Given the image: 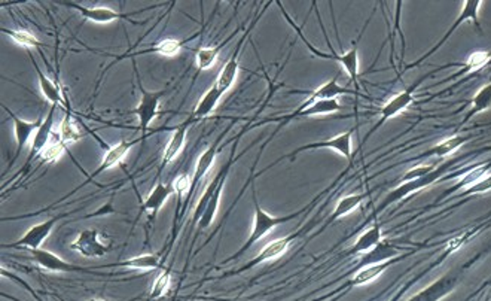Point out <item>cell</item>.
Masks as SVG:
<instances>
[{"mask_svg": "<svg viewBox=\"0 0 491 301\" xmlns=\"http://www.w3.org/2000/svg\"><path fill=\"white\" fill-rule=\"evenodd\" d=\"M225 44L219 45V47H203L197 51V56H195V64H197V68L200 69V70H207L210 69L213 64L216 63L218 60V56H219V51L220 48L223 47Z\"/></svg>", "mask_w": 491, "mask_h": 301, "instance_id": "obj_36", "label": "cell"}, {"mask_svg": "<svg viewBox=\"0 0 491 301\" xmlns=\"http://www.w3.org/2000/svg\"><path fill=\"white\" fill-rule=\"evenodd\" d=\"M433 168H435L433 166H417V167H414V168L408 170V172L402 176L401 182H408V180L418 179V178H421V176H426L428 173L432 172Z\"/></svg>", "mask_w": 491, "mask_h": 301, "instance_id": "obj_44", "label": "cell"}, {"mask_svg": "<svg viewBox=\"0 0 491 301\" xmlns=\"http://www.w3.org/2000/svg\"><path fill=\"white\" fill-rule=\"evenodd\" d=\"M139 80V78H137ZM139 88L142 91V99L139 106L135 109L137 118H139V125H140V132H142V137L146 139V133H148V128L152 124V121L158 116L159 113V104H161V99L164 96L166 91H148L144 90L140 80H139Z\"/></svg>", "mask_w": 491, "mask_h": 301, "instance_id": "obj_5", "label": "cell"}, {"mask_svg": "<svg viewBox=\"0 0 491 301\" xmlns=\"http://www.w3.org/2000/svg\"><path fill=\"white\" fill-rule=\"evenodd\" d=\"M342 106L341 103L337 99H328V100H318L316 103H313L311 106H309L307 109L304 111H298L295 109L294 112H290L289 115L277 118V121H282V125L287 124L290 120H294V118H301V116H317V115H328V113H334L337 111H341Z\"/></svg>", "mask_w": 491, "mask_h": 301, "instance_id": "obj_19", "label": "cell"}, {"mask_svg": "<svg viewBox=\"0 0 491 301\" xmlns=\"http://www.w3.org/2000/svg\"><path fill=\"white\" fill-rule=\"evenodd\" d=\"M161 264V259L155 254H143L139 257H132L130 259L121 261V263H116L113 266H121L127 269H135V270H155Z\"/></svg>", "mask_w": 491, "mask_h": 301, "instance_id": "obj_33", "label": "cell"}, {"mask_svg": "<svg viewBox=\"0 0 491 301\" xmlns=\"http://www.w3.org/2000/svg\"><path fill=\"white\" fill-rule=\"evenodd\" d=\"M182 47H183V41H179V39H164V41L158 42L156 45H154L148 49L136 52V56L152 54L154 52V54H159V56H164V57H175L179 54Z\"/></svg>", "mask_w": 491, "mask_h": 301, "instance_id": "obj_34", "label": "cell"}, {"mask_svg": "<svg viewBox=\"0 0 491 301\" xmlns=\"http://www.w3.org/2000/svg\"><path fill=\"white\" fill-rule=\"evenodd\" d=\"M487 170H488V166H480V167H476L473 170H471V172L468 175H464L460 180H459V184L453 188V190H461L464 191L466 188L472 187L473 184H476L478 180L483 179L485 175H487Z\"/></svg>", "mask_w": 491, "mask_h": 301, "instance_id": "obj_40", "label": "cell"}, {"mask_svg": "<svg viewBox=\"0 0 491 301\" xmlns=\"http://www.w3.org/2000/svg\"><path fill=\"white\" fill-rule=\"evenodd\" d=\"M381 242V228L378 224H374L373 227H369L363 234L359 235V239L354 242V245L347 251L349 255H361V254H366L371 250H374V247Z\"/></svg>", "mask_w": 491, "mask_h": 301, "instance_id": "obj_23", "label": "cell"}, {"mask_svg": "<svg viewBox=\"0 0 491 301\" xmlns=\"http://www.w3.org/2000/svg\"><path fill=\"white\" fill-rule=\"evenodd\" d=\"M225 180H227V178H225L220 182V185L216 188L213 195H211L210 200L207 202V204L204 207V211H203L200 219H198V228H200V230L209 228L211 226V222L215 221L216 214H218V209H219V203H220V197H222V190L225 187Z\"/></svg>", "mask_w": 491, "mask_h": 301, "instance_id": "obj_31", "label": "cell"}, {"mask_svg": "<svg viewBox=\"0 0 491 301\" xmlns=\"http://www.w3.org/2000/svg\"><path fill=\"white\" fill-rule=\"evenodd\" d=\"M491 190V175H485L483 179H480L473 184L472 187L466 188L464 191H461L464 195H471V194H484L487 191Z\"/></svg>", "mask_w": 491, "mask_h": 301, "instance_id": "obj_42", "label": "cell"}, {"mask_svg": "<svg viewBox=\"0 0 491 301\" xmlns=\"http://www.w3.org/2000/svg\"><path fill=\"white\" fill-rule=\"evenodd\" d=\"M392 301H397V297H394V298H393V300H392Z\"/></svg>", "mask_w": 491, "mask_h": 301, "instance_id": "obj_46", "label": "cell"}, {"mask_svg": "<svg viewBox=\"0 0 491 301\" xmlns=\"http://www.w3.org/2000/svg\"><path fill=\"white\" fill-rule=\"evenodd\" d=\"M228 132V128L225 130V132L213 142L211 145L200 155V159H198L197 161V166H195V172H194V176H192V190L200 184V182L204 179V176L210 172V168L211 166H213L215 160H216V155L218 152L222 149L220 147V140L223 137V135H227Z\"/></svg>", "mask_w": 491, "mask_h": 301, "instance_id": "obj_20", "label": "cell"}, {"mask_svg": "<svg viewBox=\"0 0 491 301\" xmlns=\"http://www.w3.org/2000/svg\"><path fill=\"white\" fill-rule=\"evenodd\" d=\"M88 301H104V300H101V298H91V300H88Z\"/></svg>", "mask_w": 491, "mask_h": 301, "instance_id": "obj_45", "label": "cell"}, {"mask_svg": "<svg viewBox=\"0 0 491 301\" xmlns=\"http://www.w3.org/2000/svg\"><path fill=\"white\" fill-rule=\"evenodd\" d=\"M454 164V161H448L447 164L441 166V167H437V168H433L430 173H428L426 176H421L418 179H414V180H408V182H401V185L399 187H396L394 190H392L389 194H387V197L383 200V203L380 204L378 207V212L384 211V209L389 207L390 204L396 203V202H399L405 197H408L409 194H414L423 188H426L432 184H435L436 180H440L447 172H448V168Z\"/></svg>", "mask_w": 491, "mask_h": 301, "instance_id": "obj_3", "label": "cell"}, {"mask_svg": "<svg viewBox=\"0 0 491 301\" xmlns=\"http://www.w3.org/2000/svg\"><path fill=\"white\" fill-rule=\"evenodd\" d=\"M173 192V184H161V182H158L154 190L149 192L148 199L143 202L142 212H152V219H155L159 209L164 206V203Z\"/></svg>", "mask_w": 491, "mask_h": 301, "instance_id": "obj_21", "label": "cell"}, {"mask_svg": "<svg viewBox=\"0 0 491 301\" xmlns=\"http://www.w3.org/2000/svg\"><path fill=\"white\" fill-rule=\"evenodd\" d=\"M171 285V274L170 270H164L159 276L155 279L152 288H151V294H149V301L161 298L163 295H166L170 290Z\"/></svg>", "mask_w": 491, "mask_h": 301, "instance_id": "obj_39", "label": "cell"}, {"mask_svg": "<svg viewBox=\"0 0 491 301\" xmlns=\"http://www.w3.org/2000/svg\"><path fill=\"white\" fill-rule=\"evenodd\" d=\"M254 203H255V216H254V227H251V231L249 234V238L246 240V243L240 247L235 252V255L230 257L223 261V264L225 263H230V261L232 259H237L238 257H242L246 251H249L251 246H254L256 242H259L263 235H267L273 228L278 227V226H282L285 224V222H289L292 219H295L297 216L302 215L304 212V209H301V211H297L294 214H290V215H285V216H273L270 214H267L263 211V209L261 207L259 202H258V197H256V192L254 190Z\"/></svg>", "mask_w": 491, "mask_h": 301, "instance_id": "obj_1", "label": "cell"}, {"mask_svg": "<svg viewBox=\"0 0 491 301\" xmlns=\"http://www.w3.org/2000/svg\"><path fill=\"white\" fill-rule=\"evenodd\" d=\"M255 23H256V21H255ZM255 23H254V25H251V27L246 32V35L240 39V41H238V44L235 45V49H234V52H232L231 59L228 60L227 64H225L223 69H222V72H220L219 76H218L216 82H215V85L222 91L223 94L227 93V91H228V90L234 85V82H235V78H237V75H238V56H240V51H242V47H243L244 37H247L249 33H250V30L255 27Z\"/></svg>", "mask_w": 491, "mask_h": 301, "instance_id": "obj_16", "label": "cell"}, {"mask_svg": "<svg viewBox=\"0 0 491 301\" xmlns=\"http://www.w3.org/2000/svg\"><path fill=\"white\" fill-rule=\"evenodd\" d=\"M490 108H491V82L487 84V85H484V87L473 96L472 104H471V109H469L468 115L464 116L463 124H464V123H468V120H471V118H473L475 115L488 111Z\"/></svg>", "mask_w": 491, "mask_h": 301, "instance_id": "obj_32", "label": "cell"}, {"mask_svg": "<svg viewBox=\"0 0 491 301\" xmlns=\"http://www.w3.org/2000/svg\"><path fill=\"white\" fill-rule=\"evenodd\" d=\"M2 33L8 35L12 41H14L15 44L24 47V48H42V42L39 41V39L32 35L30 32L27 30H9V29H2Z\"/></svg>", "mask_w": 491, "mask_h": 301, "instance_id": "obj_37", "label": "cell"}, {"mask_svg": "<svg viewBox=\"0 0 491 301\" xmlns=\"http://www.w3.org/2000/svg\"><path fill=\"white\" fill-rule=\"evenodd\" d=\"M66 148L68 145L60 139L58 133H52L51 140L48 142V145L44 148L41 155L37 156L39 164H54L57 163L61 156L66 154Z\"/></svg>", "mask_w": 491, "mask_h": 301, "instance_id": "obj_28", "label": "cell"}, {"mask_svg": "<svg viewBox=\"0 0 491 301\" xmlns=\"http://www.w3.org/2000/svg\"><path fill=\"white\" fill-rule=\"evenodd\" d=\"M399 254V247L393 246L392 243H386V242H380L374 250H371L369 252L363 254V257L359 259V267H368V266H374V264H380V263H386L390 258L396 257Z\"/></svg>", "mask_w": 491, "mask_h": 301, "instance_id": "obj_22", "label": "cell"}, {"mask_svg": "<svg viewBox=\"0 0 491 301\" xmlns=\"http://www.w3.org/2000/svg\"><path fill=\"white\" fill-rule=\"evenodd\" d=\"M195 123L194 118H188L187 121H185L183 124H180L178 128H175V132H173V136H171V139L168 140L167 143V147L163 152V163H161V168H164L168 163L173 161L176 156L182 152L183 147H185V142H187V136H188V130L189 127Z\"/></svg>", "mask_w": 491, "mask_h": 301, "instance_id": "obj_18", "label": "cell"}, {"mask_svg": "<svg viewBox=\"0 0 491 301\" xmlns=\"http://www.w3.org/2000/svg\"><path fill=\"white\" fill-rule=\"evenodd\" d=\"M56 109H57V104H52V108L49 109L48 115L45 116V120L42 123V125L39 127V130L36 132L33 140H32V149H30V154L27 156V161H25L24 167L21 170H25L27 168V166L32 164V161L35 159H37L39 155H41V152L44 151V148L48 145V142L51 140V136H52V125H54V115H56Z\"/></svg>", "mask_w": 491, "mask_h": 301, "instance_id": "obj_14", "label": "cell"}, {"mask_svg": "<svg viewBox=\"0 0 491 301\" xmlns=\"http://www.w3.org/2000/svg\"><path fill=\"white\" fill-rule=\"evenodd\" d=\"M173 191L178 194L179 206H180V199L183 197V195L192 192V178L188 173H180L173 180Z\"/></svg>", "mask_w": 491, "mask_h": 301, "instance_id": "obj_41", "label": "cell"}, {"mask_svg": "<svg viewBox=\"0 0 491 301\" xmlns=\"http://www.w3.org/2000/svg\"><path fill=\"white\" fill-rule=\"evenodd\" d=\"M473 233H475V231H463V233L454 235L453 239H449L448 243H447V245H448V252H453V251L460 250V247L472 238V234H473Z\"/></svg>", "mask_w": 491, "mask_h": 301, "instance_id": "obj_43", "label": "cell"}, {"mask_svg": "<svg viewBox=\"0 0 491 301\" xmlns=\"http://www.w3.org/2000/svg\"><path fill=\"white\" fill-rule=\"evenodd\" d=\"M142 140H144L142 136H140L139 139H135V140H121L119 143H116V145H113L112 148H109L108 152H106V155H104V159H103L101 164L94 170V172L91 173V176H88V179H87L85 184H82L81 187H77L76 190H81L84 185H87V184H89V182H92V179L97 178V176L101 175L103 172H106V170H109V168L118 166L121 161H124V159L127 156L128 151H130L132 147H135L136 143H139V142H142Z\"/></svg>", "mask_w": 491, "mask_h": 301, "instance_id": "obj_11", "label": "cell"}, {"mask_svg": "<svg viewBox=\"0 0 491 301\" xmlns=\"http://www.w3.org/2000/svg\"><path fill=\"white\" fill-rule=\"evenodd\" d=\"M278 6L282 8L285 18L289 21V24H290V25H294V29L297 30V33H298V35H299V37L302 39V42H305V45H307V47H309V49L311 51V54H313V56H317V57H321V59H326V60H335V61L341 63V64H342V68L346 69V72L349 73L352 82L354 84L356 91H359V51H357L356 44H354V48H352L350 51H347L346 54H341V56H338L337 52L334 51V48H332V47H330V51H332V52H330V54H325V52H322V51H318L317 48H314V47H313V45H311L309 41H307V39H305V36L301 33L299 27H298V25L294 23V20H290V18H289V16L286 14V11H285V9H283V6L280 5V2H278ZM359 93H361V91H359Z\"/></svg>", "mask_w": 491, "mask_h": 301, "instance_id": "obj_2", "label": "cell"}, {"mask_svg": "<svg viewBox=\"0 0 491 301\" xmlns=\"http://www.w3.org/2000/svg\"><path fill=\"white\" fill-rule=\"evenodd\" d=\"M30 59L33 61V66L36 69V73H37V78H39V88H41L42 91V94L44 97L51 102L52 104H64V100L61 97V93H60V88L57 87V84L54 81H51L49 78L39 69L37 66V63L33 60L32 54H30Z\"/></svg>", "mask_w": 491, "mask_h": 301, "instance_id": "obj_29", "label": "cell"}, {"mask_svg": "<svg viewBox=\"0 0 491 301\" xmlns=\"http://www.w3.org/2000/svg\"><path fill=\"white\" fill-rule=\"evenodd\" d=\"M420 82H421V81L413 84L409 88H406L405 91H402V93H399V94H396L394 97L390 99V102H387L386 104H384L383 109H381V115H380V118H378V121H377L375 127H374L373 130H371L369 135H373V133L375 132V130H378L384 123H387L389 120H392L393 116L402 113V112L409 106V104L413 103V100H414V91H416V88H417V85H418Z\"/></svg>", "mask_w": 491, "mask_h": 301, "instance_id": "obj_10", "label": "cell"}, {"mask_svg": "<svg viewBox=\"0 0 491 301\" xmlns=\"http://www.w3.org/2000/svg\"><path fill=\"white\" fill-rule=\"evenodd\" d=\"M366 199V194H352V195H346V197H342L335 209L332 211V214L329 215V219L326 221V226L329 224H332V222H335L337 219L342 218V216H346L349 215L350 212H353L354 209L359 207L362 204V202ZM325 226V227H326Z\"/></svg>", "mask_w": 491, "mask_h": 301, "instance_id": "obj_26", "label": "cell"}, {"mask_svg": "<svg viewBox=\"0 0 491 301\" xmlns=\"http://www.w3.org/2000/svg\"><path fill=\"white\" fill-rule=\"evenodd\" d=\"M70 250L85 258H101L112 250V242L97 228H87L70 243Z\"/></svg>", "mask_w": 491, "mask_h": 301, "instance_id": "obj_4", "label": "cell"}, {"mask_svg": "<svg viewBox=\"0 0 491 301\" xmlns=\"http://www.w3.org/2000/svg\"><path fill=\"white\" fill-rule=\"evenodd\" d=\"M9 116L12 118V121H14V130H15V139H17V151H15V156H14V160H17L18 156L21 155L23 149L27 147V143L30 140H33L36 132L39 130V127L42 125V120H37V121H25V120H21L20 116L14 115L12 113L9 109H6Z\"/></svg>", "mask_w": 491, "mask_h": 301, "instance_id": "obj_17", "label": "cell"}, {"mask_svg": "<svg viewBox=\"0 0 491 301\" xmlns=\"http://www.w3.org/2000/svg\"><path fill=\"white\" fill-rule=\"evenodd\" d=\"M66 5L79 11V14H81L85 20H89L97 24H106V23H112L123 18V14H119V12L112 11L109 8H85L75 4H66Z\"/></svg>", "mask_w": 491, "mask_h": 301, "instance_id": "obj_24", "label": "cell"}, {"mask_svg": "<svg viewBox=\"0 0 491 301\" xmlns=\"http://www.w3.org/2000/svg\"><path fill=\"white\" fill-rule=\"evenodd\" d=\"M490 59H491V52L476 51V52H473V54L466 61L460 64L461 70L459 73H456V75L460 76V75H466L468 72H475L478 69H481L483 66H485V64L490 61Z\"/></svg>", "mask_w": 491, "mask_h": 301, "instance_id": "obj_38", "label": "cell"}, {"mask_svg": "<svg viewBox=\"0 0 491 301\" xmlns=\"http://www.w3.org/2000/svg\"><path fill=\"white\" fill-rule=\"evenodd\" d=\"M468 136H460V135H456V136H451L442 142L437 143L436 147H433L432 149H429L428 152H424L421 156L423 159H426V156H437V159H442V156H448L451 155L453 152H456L460 147H463L464 143L468 142ZM420 156V159H421Z\"/></svg>", "mask_w": 491, "mask_h": 301, "instance_id": "obj_27", "label": "cell"}, {"mask_svg": "<svg viewBox=\"0 0 491 301\" xmlns=\"http://www.w3.org/2000/svg\"><path fill=\"white\" fill-rule=\"evenodd\" d=\"M30 257H32V261L35 264H37L39 267H42L48 271H54V273H77V271H81V273L96 274L89 269L79 267V266H75L72 263H68V261H64L63 258H60L54 252L42 250V247H39V250H30Z\"/></svg>", "mask_w": 491, "mask_h": 301, "instance_id": "obj_8", "label": "cell"}, {"mask_svg": "<svg viewBox=\"0 0 491 301\" xmlns=\"http://www.w3.org/2000/svg\"><path fill=\"white\" fill-rule=\"evenodd\" d=\"M392 266V261H386V263H380V264H374V266H368L361 269L357 271L354 276L352 278V281L349 282L350 286H362V285H368L371 282L377 281L381 274L386 271L389 267Z\"/></svg>", "mask_w": 491, "mask_h": 301, "instance_id": "obj_30", "label": "cell"}, {"mask_svg": "<svg viewBox=\"0 0 491 301\" xmlns=\"http://www.w3.org/2000/svg\"><path fill=\"white\" fill-rule=\"evenodd\" d=\"M223 97L222 91L213 84L210 87V90L203 96V99L198 102L197 108L192 112V118L195 121L203 120V118L209 116L211 112L215 111V108L218 106V103L220 102V99Z\"/></svg>", "mask_w": 491, "mask_h": 301, "instance_id": "obj_25", "label": "cell"}, {"mask_svg": "<svg viewBox=\"0 0 491 301\" xmlns=\"http://www.w3.org/2000/svg\"><path fill=\"white\" fill-rule=\"evenodd\" d=\"M460 282V273L459 271H448L440 279H436L433 283L424 288V290L418 291L406 301H441L447 295H449L456 290V286Z\"/></svg>", "mask_w": 491, "mask_h": 301, "instance_id": "obj_6", "label": "cell"}, {"mask_svg": "<svg viewBox=\"0 0 491 301\" xmlns=\"http://www.w3.org/2000/svg\"><path fill=\"white\" fill-rule=\"evenodd\" d=\"M58 136L66 143V145H70V143H76V142H79L84 137V135L79 132L77 125L73 123L69 112H68V115L64 116V120L60 124Z\"/></svg>", "mask_w": 491, "mask_h": 301, "instance_id": "obj_35", "label": "cell"}, {"mask_svg": "<svg viewBox=\"0 0 491 301\" xmlns=\"http://www.w3.org/2000/svg\"><path fill=\"white\" fill-rule=\"evenodd\" d=\"M481 4L483 2H480V0H466V2H463V8H461V12H460V16L457 17V20L453 23V25H451V27H449V30L445 33V36L441 39V41L440 42H437L429 52H428V54L426 56H424L423 59H420L418 61H416V64H418V63H421V60H424V59H428V57H430L432 54H435V52L437 51V49H440L447 41H448V39H449V36L451 35H453L454 33V30L456 29H459V25L461 24V23H464V21H469V20H472L473 23H475V25H476V29L478 30H480L481 27H480V23H478V11H480V8H481Z\"/></svg>", "mask_w": 491, "mask_h": 301, "instance_id": "obj_13", "label": "cell"}, {"mask_svg": "<svg viewBox=\"0 0 491 301\" xmlns=\"http://www.w3.org/2000/svg\"><path fill=\"white\" fill-rule=\"evenodd\" d=\"M68 215L69 214L51 216L49 219L41 222V224H36L30 230L25 231L23 238L17 240L15 243L4 245V247H27V250H39V247L42 246V243L48 239V235L52 233V230H54L57 222Z\"/></svg>", "mask_w": 491, "mask_h": 301, "instance_id": "obj_7", "label": "cell"}, {"mask_svg": "<svg viewBox=\"0 0 491 301\" xmlns=\"http://www.w3.org/2000/svg\"><path fill=\"white\" fill-rule=\"evenodd\" d=\"M352 135H353V130H350V132H346V133H341V135H338L335 137H330L328 140L309 143V145H304V147L297 148L294 152L289 154L287 156H289L290 160H295V156L299 152H302V151L332 149V151L341 154L344 159H350V156H352ZM287 156H285V159H287Z\"/></svg>", "mask_w": 491, "mask_h": 301, "instance_id": "obj_9", "label": "cell"}, {"mask_svg": "<svg viewBox=\"0 0 491 301\" xmlns=\"http://www.w3.org/2000/svg\"><path fill=\"white\" fill-rule=\"evenodd\" d=\"M299 235V233H295V234H290V235H286V238H282V239H277L271 243H268L267 246H263L262 250L259 251V254L256 257L251 258L249 263L242 267L240 270H237V271H232V273H228V274H238V273H242V271H246L251 267H255V266H259L262 263H267V261H271V259H275L278 257H282L286 251H287V247L289 245L292 243V240L297 239Z\"/></svg>", "mask_w": 491, "mask_h": 301, "instance_id": "obj_12", "label": "cell"}, {"mask_svg": "<svg viewBox=\"0 0 491 301\" xmlns=\"http://www.w3.org/2000/svg\"><path fill=\"white\" fill-rule=\"evenodd\" d=\"M342 94H352V96H361L359 91H354L350 88H344L341 85H338V76H334L332 80L325 82L323 85L318 87L316 91L309 96V99L305 100L304 103H301L299 106L297 108L298 111H304L307 109L309 106H311L313 103L318 102V100H328V99H337Z\"/></svg>", "mask_w": 491, "mask_h": 301, "instance_id": "obj_15", "label": "cell"}]
</instances>
